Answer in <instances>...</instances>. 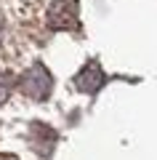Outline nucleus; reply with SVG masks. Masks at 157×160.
Segmentation results:
<instances>
[{
  "instance_id": "1",
  "label": "nucleus",
  "mask_w": 157,
  "mask_h": 160,
  "mask_svg": "<svg viewBox=\"0 0 157 160\" xmlns=\"http://www.w3.org/2000/svg\"><path fill=\"white\" fill-rule=\"evenodd\" d=\"M77 22V6L75 3H67V0H59L53 3L48 11V24L56 29H64V27H72Z\"/></svg>"
},
{
  "instance_id": "2",
  "label": "nucleus",
  "mask_w": 157,
  "mask_h": 160,
  "mask_svg": "<svg viewBox=\"0 0 157 160\" xmlns=\"http://www.w3.org/2000/svg\"><path fill=\"white\" fill-rule=\"evenodd\" d=\"M48 88H51V78H48V72L37 64V67L24 78V91H27V96H32V99H43L45 93H48Z\"/></svg>"
},
{
  "instance_id": "3",
  "label": "nucleus",
  "mask_w": 157,
  "mask_h": 160,
  "mask_svg": "<svg viewBox=\"0 0 157 160\" xmlns=\"http://www.w3.org/2000/svg\"><path fill=\"white\" fill-rule=\"evenodd\" d=\"M8 91H11V75L0 72V102L8 96Z\"/></svg>"
},
{
  "instance_id": "4",
  "label": "nucleus",
  "mask_w": 157,
  "mask_h": 160,
  "mask_svg": "<svg viewBox=\"0 0 157 160\" xmlns=\"http://www.w3.org/2000/svg\"><path fill=\"white\" fill-rule=\"evenodd\" d=\"M0 160H16L13 155H0Z\"/></svg>"
}]
</instances>
